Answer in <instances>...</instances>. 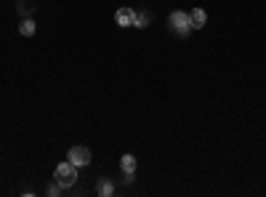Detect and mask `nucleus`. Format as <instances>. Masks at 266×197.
I'll list each match as a JSON object with an SVG mask.
<instances>
[{"instance_id": "7", "label": "nucleus", "mask_w": 266, "mask_h": 197, "mask_svg": "<svg viewBox=\"0 0 266 197\" xmlns=\"http://www.w3.org/2000/svg\"><path fill=\"white\" fill-rule=\"evenodd\" d=\"M189 19H192V27H194V30H202L205 21H208V14H205L202 8H192V11H189Z\"/></svg>"}, {"instance_id": "10", "label": "nucleus", "mask_w": 266, "mask_h": 197, "mask_svg": "<svg viewBox=\"0 0 266 197\" xmlns=\"http://www.w3.org/2000/svg\"><path fill=\"white\" fill-rule=\"evenodd\" d=\"M136 168H138V160L133 155H123L120 157V171L123 173H136Z\"/></svg>"}, {"instance_id": "9", "label": "nucleus", "mask_w": 266, "mask_h": 197, "mask_svg": "<svg viewBox=\"0 0 266 197\" xmlns=\"http://www.w3.org/2000/svg\"><path fill=\"white\" fill-rule=\"evenodd\" d=\"M16 11H19L21 19L32 16V14H35V0H16Z\"/></svg>"}, {"instance_id": "1", "label": "nucleus", "mask_w": 266, "mask_h": 197, "mask_svg": "<svg viewBox=\"0 0 266 197\" xmlns=\"http://www.w3.org/2000/svg\"><path fill=\"white\" fill-rule=\"evenodd\" d=\"M168 30L176 35V38H189L192 35V19L187 11H173V14L168 16Z\"/></svg>"}, {"instance_id": "5", "label": "nucleus", "mask_w": 266, "mask_h": 197, "mask_svg": "<svg viewBox=\"0 0 266 197\" xmlns=\"http://www.w3.org/2000/svg\"><path fill=\"white\" fill-rule=\"evenodd\" d=\"M96 194H99V197H109V194H114V181L107 179V176H101L99 184H96Z\"/></svg>"}, {"instance_id": "8", "label": "nucleus", "mask_w": 266, "mask_h": 197, "mask_svg": "<svg viewBox=\"0 0 266 197\" xmlns=\"http://www.w3.org/2000/svg\"><path fill=\"white\" fill-rule=\"evenodd\" d=\"M35 32H38V24H35V19H32V16L21 19V24H19V35H21V38H32Z\"/></svg>"}, {"instance_id": "4", "label": "nucleus", "mask_w": 266, "mask_h": 197, "mask_svg": "<svg viewBox=\"0 0 266 197\" xmlns=\"http://www.w3.org/2000/svg\"><path fill=\"white\" fill-rule=\"evenodd\" d=\"M133 16H136V8L123 6V8H117V14H114V21H117V27H133Z\"/></svg>"}, {"instance_id": "11", "label": "nucleus", "mask_w": 266, "mask_h": 197, "mask_svg": "<svg viewBox=\"0 0 266 197\" xmlns=\"http://www.w3.org/2000/svg\"><path fill=\"white\" fill-rule=\"evenodd\" d=\"M62 192H64V187H62V184L56 181V179H53V181L48 184V187H45V194H48V197H59Z\"/></svg>"}, {"instance_id": "6", "label": "nucleus", "mask_w": 266, "mask_h": 197, "mask_svg": "<svg viewBox=\"0 0 266 197\" xmlns=\"http://www.w3.org/2000/svg\"><path fill=\"white\" fill-rule=\"evenodd\" d=\"M149 24H152V16H149V11L138 8L136 16H133V27H136V30H146Z\"/></svg>"}, {"instance_id": "3", "label": "nucleus", "mask_w": 266, "mask_h": 197, "mask_svg": "<svg viewBox=\"0 0 266 197\" xmlns=\"http://www.w3.org/2000/svg\"><path fill=\"white\" fill-rule=\"evenodd\" d=\"M67 157H69V163H75L77 168H85V165H91V160H94V152H91L88 147L77 144V147H69Z\"/></svg>"}, {"instance_id": "2", "label": "nucleus", "mask_w": 266, "mask_h": 197, "mask_svg": "<svg viewBox=\"0 0 266 197\" xmlns=\"http://www.w3.org/2000/svg\"><path fill=\"white\" fill-rule=\"evenodd\" d=\"M53 179L59 181L64 189L75 187V184H77V179H80V176H77V165H75V163H69V160H67V163H62V165H56V171H53Z\"/></svg>"}]
</instances>
